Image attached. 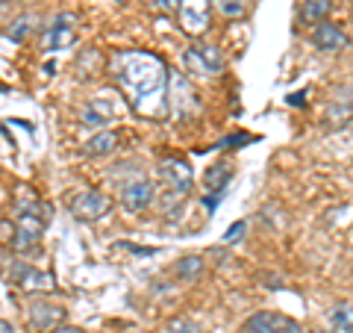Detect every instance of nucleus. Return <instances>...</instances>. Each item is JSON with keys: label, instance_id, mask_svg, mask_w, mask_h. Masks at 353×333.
<instances>
[{"label": "nucleus", "instance_id": "nucleus-10", "mask_svg": "<svg viewBox=\"0 0 353 333\" xmlns=\"http://www.w3.org/2000/svg\"><path fill=\"white\" fill-rule=\"evenodd\" d=\"M230 177H233V165H227V162H218V165H212V169H206V174H203V186L209 189V198H203L206 201V207L212 209L221 198H224V189H227V183H230Z\"/></svg>", "mask_w": 353, "mask_h": 333}, {"label": "nucleus", "instance_id": "nucleus-19", "mask_svg": "<svg viewBox=\"0 0 353 333\" xmlns=\"http://www.w3.org/2000/svg\"><path fill=\"white\" fill-rule=\"evenodd\" d=\"M30 30H32V18L30 15H24V18H15L12 24H9V30H6V41H15V44H21L27 36H30Z\"/></svg>", "mask_w": 353, "mask_h": 333}, {"label": "nucleus", "instance_id": "nucleus-25", "mask_svg": "<svg viewBox=\"0 0 353 333\" xmlns=\"http://www.w3.org/2000/svg\"><path fill=\"white\" fill-rule=\"evenodd\" d=\"M285 333H301V325H297V321H289V325H285Z\"/></svg>", "mask_w": 353, "mask_h": 333}, {"label": "nucleus", "instance_id": "nucleus-8", "mask_svg": "<svg viewBox=\"0 0 353 333\" xmlns=\"http://www.w3.org/2000/svg\"><path fill=\"white\" fill-rule=\"evenodd\" d=\"M62 318H65V307L53 304V301H41V298H39V301H32V304L27 307V321H30V327L39 330V333L59 327Z\"/></svg>", "mask_w": 353, "mask_h": 333}, {"label": "nucleus", "instance_id": "nucleus-18", "mask_svg": "<svg viewBox=\"0 0 353 333\" xmlns=\"http://www.w3.org/2000/svg\"><path fill=\"white\" fill-rule=\"evenodd\" d=\"M330 321H333L336 330L353 333V304H339V307H333V313H330Z\"/></svg>", "mask_w": 353, "mask_h": 333}, {"label": "nucleus", "instance_id": "nucleus-26", "mask_svg": "<svg viewBox=\"0 0 353 333\" xmlns=\"http://www.w3.org/2000/svg\"><path fill=\"white\" fill-rule=\"evenodd\" d=\"M0 333H15V330H12V325H9V321H0Z\"/></svg>", "mask_w": 353, "mask_h": 333}, {"label": "nucleus", "instance_id": "nucleus-13", "mask_svg": "<svg viewBox=\"0 0 353 333\" xmlns=\"http://www.w3.org/2000/svg\"><path fill=\"white\" fill-rule=\"evenodd\" d=\"M289 318H283L280 313H271V310H262V313H253L245 325V333H285Z\"/></svg>", "mask_w": 353, "mask_h": 333}, {"label": "nucleus", "instance_id": "nucleus-1", "mask_svg": "<svg viewBox=\"0 0 353 333\" xmlns=\"http://www.w3.org/2000/svg\"><path fill=\"white\" fill-rule=\"evenodd\" d=\"M115 77L132 106L141 113H162V97L168 86L162 59L150 53H121L115 59Z\"/></svg>", "mask_w": 353, "mask_h": 333}, {"label": "nucleus", "instance_id": "nucleus-20", "mask_svg": "<svg viewBox=\"0 0 353 333\" xmlns=\"http://www.w3.org/2000/svg\"><path fill=\"white\" fill-rule=\"evenodd\" d=\"M212 3L224 18H241L248 12V0H212Z\"/></svg>", "mask_w": 353, "mask_h": 333}, {"label": "nucleus", "instance_id": "nucleus-3", "mask_svg": "<svg viewBox=\"0 0 353 333\" xmlns=\"http://www.w3.org/2000/svg\"><path fill=\"white\" fill-rule=\"evenodd\" d=\"M185 71L194 74V77H218L224 71V53L215 44H206V41H194L189 50H185Z\"/></svg>", "mask_w": 353, "mask_h": 333}, {"label": "nucleus", "instance_id": "nucleus-27", "mask_svg": "<svg viewBox=\"0 0 353 333\" xmlns=\"http://www.w3.org/2000/svg\"><path fill=\"white\" fill-rule=\"evenodd\" d=\"M315 333H336V330H315Z\"/></svg>", "mask_w": 353, "mask_h": 333}, {"label": "nucleus", "instance_id": "nucleus-6", "mask_svg": "<svg viewBox=\"0 0 353 333\" xmlns=\"http://www.w3.org/2000/svg\"><path fill=\"white\" fill-rule=\"evenodd\" d=\"M159 177H162V183L168 186V192L171 195H189L192 192V186H194V174L189 169V162L185 160H162L159 162Z\"/></svg>", "mask_w": 353, "mask_h": 333}, {"label": "nucleus", "instance_id": "nucleus-9", "mask_svg": "<svg viewBox=\"0 0 353 333\" xmlns=\"http://www.w3.org/2000/svg\"><path fill=\"white\" fill-rule=\"evenodd\" d=\"M74 39H77V15L65 12L59 18H53V24L44 32V50H62L74 44Z\"/></svg>", "mask_w": 353, "mask_h": 333}, {"label": "nucleus", "instance_id": "nucleus-11", "mask_svg": "<svg viewBox=\"0 0 353 333\" xmlns=\"http://www.w3.org/2000/svg\"><path fill=\"white\" fill-rule=\"evenodd\" d=\"M312 44L318 50H324V53H336V50H341L347 44V36H345V30H341L339 24H321V27H315V32H312Z\"/></svg>", "mask_w": 353, "mask_h": 333}, {"label": "nucleus", "instance_id": "nucleus-22", "mask_svg": "<svg viewBox=\"0 0 353 333\" xmlns=\"http://www.w3.org/2000/svg\"><path fill=\"white\" fill-rule=\"evenodd\" d=\"M245 230H248V221H236V225L224 233V242H227V245H236V242L241 239V233H245Z\"/></svg>", "mask_w": 353, "mask_h": 333}, {"label": "nucleus", "instance_id": "nucleus-7", "mask_svg": "<svg viewBox=\"0 0 353 333\" xmlns=\"http://www.w3.org/2000/svg\"><path fill=\"white\" fill-rule=\"evenodd\" d=\"M153 183L148 177H136V180H130L121 186V207L127 209V213H141V209H148L153 204Z\"/></svg>", "mask_w": 353, "mask_h": 333}, {"label": "nucleus", "instance_id": "nucleus-16", "mask_svg": "<svg viewBox=\"0 0 353 333\" xmlns=\"http://www.w3.org/2000/svg\"><path fill=\"white\" fill-rule=\"evenodd\" d=\"M118 148V133L115 130H101L97 136L85 142V153L88 157H109Z\"/></svg>", "mask_w": 353, "mask_h": 333}, {"label": "nucleus", "instance_id": "nucleus-2", "mask_svg": "<svg viewBox=\"0 0 353 333\" xmlns=\"http://www.w3.org/2000/svg\"><path fill=\"white\" fill-rule=\"evenodd\" d=\"M30 189H21L18 201H15V236H12V248L18 254H32L39 248V239L44 233V225H48V213L50 209L44 207L39 198L27 195Z\"/></svg>", "mask_w": 353, "mask_h": 333}, {"label": "nucleus", "instance_id": "nucleus-4", "mask_svg": "<svg viewBox=\"0 0 353 333\" xmlns=\"http://www.w3.org/2000/svg\"><path fill=\"white\" fill-rule=\"evenodd\" d=\"M176 18H180L183 32L203 36L209 30V21H212V0H180Z\"/></svg>", "mask_w": 353, "mask_h": 333}, {"label": "nucleus", "instance_id": "nucleus-21", "mask_svg": "<svg viewBox=\"0 0 353 333\" xmlns=\"http://www.w3.org/2000/svg\"><path fill=\"white\" fill-rule=\"evenodd\" d=\"M165 333H201V327H197L194 321H189V318L176 316V318H171L168 325H165Z\"/></svg>", "mask_w": 353, "mask_h": 333}, {"label": "nucleus", "instance_id": "nucleus-23", "mask_svg": "<svg viewBox=\"0 0 353 333\" xmlns=\"http://www.w3.org/2000/svg\"><path fill=\"white\" fill-rule=\"evenodd\" d=\"M153 12H176L180 9V0H150Z\"/></svg>", "mask_w": 353, "mask_h": 333}, {"label": "nucleus", "instance_id": "nucleus-5", "mask_svg": "<svg viewBox=\"0 0 353 333\" xmlns=\"http://www.w3.org/2000/svg\"><path fill=\"white\" fill-rule=\"evenodd\" d=\"M109 209H112V198L97 192V189H85L71 201V216L77 221H97L109 216Z\"/></svg>", "mask_w": 353, "mask_h": 333}, {"label": "nucleus", "instance_id": "nucleus-17", "mask_svg": "<svg viewBox=\"0 0 353 333\" xmlns=\"http://www.w3.org/2000/svg\"><path fill=\"white\" fill-rule=\"evenodd\" d=\"M201 274H203V260L197 254H189V257L176 263V277H183V280H197Z\"/></svg>", "mask_w": 353, "mask_h": 333}, {"label": "nucleus", "instance_id": "nucleus-15", "mask_svg": "<svg viewBox=\"0 0 353 333\" xmlns=\"http://www.w3.org/2000/svg\"><path fill=\"white\" fill-rule=\"evenodd\" d=\"M330 12H333V0H303L301 21L309 27H321V24H327Z\"/></svg>", "mask_w": 353, "mask_h": 333}, {"label": "nucleus", "instance_id": "nucleus-14", "mask_svg": "<svg viewBox=\"0 0 353 333\" xmlns=\"http://www.w3.org/2000/svg\"><path fill=\"white\" fill-rule=\"evenodd\" d=\"M112 121V106L103 97H92L85 106H83V124L85 127H106Z\"/></svg>", "mask_w": 353, "mask_h": 333}, {"label": "nucleus", "instance_id": "nucleus-12", "mask_svg": "<svg viewBox=\"0 0 353 333\" xmlns=\"http://www.w3.org/2000/svg\"><path fill=\"white\" fill-rule=\"evenodd\" d=\"M12 277H15V283L21 286V289H27V292H32V289H53V277L39 272V269H32V265H27V263L15 265Z\"/></svg>", "mask_w": 353, "mask_h": 333}, {"label": "nucleus", "instance_id": "nucleus-24", "mask_svg": "<svg viewBox=\"0 0 353 333\" xmlns=\"http://www.w3.org/2000/svg\"><path fill=\"white\" fill-rule=\"evenodd\" d=\"M50 333H83L80 327H71V325H59V327H53Z\"/></svg>", "mask_w": 353, "mask_h": 333}]
</instances>
